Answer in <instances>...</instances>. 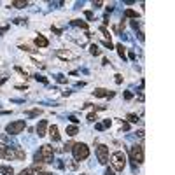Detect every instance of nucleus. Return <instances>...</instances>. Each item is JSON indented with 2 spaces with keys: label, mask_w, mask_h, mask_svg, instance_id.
<instances>
[{
  "label": "nucleus",
  "mask_w": 175,
  "mask_h": 175,
  "mask_svg": "<svg viewBox=\"0 0 175 175\" xmlns=\"http://www.w3.org/2000/svg\"><path fill=\"white\" fill-rule=\"evenodd\" d=\"M53 158H54V149L49 144H46L35 152V163H53Z\"/></svg>",
  "instance_id": "nucleus-1"
},
{
  "label": "nucleus",
  "mask_w": 175,
  "mask_h": 175,
  "mask_svg": "<svg viewBox=\"0 0 175 175\" xmlns=\"http://www.w3.org/2000/svg\"><path fill=\"white\" fill-rule=\"evenodd\" d=\"M110 168L114 172H123L126 166V154L123 151H116L114 154H110Z\"/></svg>",
  "instance_id": "nucleus-2"
},
{
  "label": "nucleus",
  "mask_w": 175,
  "mask_h": 175,
  "mask_svg": "<svg viewBox=\"0 0 175 175\" xmlns=\"http://www.w3.org/2000/svg\"><path fill=\"white\" fill-rule=\"evenodd\" d=\"M72 154H74V159H76V161H84V159H88V156H89V147H88L84 142H77V144L72 145Z\"/></svg>",
  "instance_id": "nucleus-3"
},
{
  "label": "nucleus",
  "mask_w": 175,
  "mask_h": 175,
  "mask_svg": "<svg viewBox=\"0 0 175 175\" xmlns=\"http://www.w3.org/2000/svg\"><path fill=\"white\" fill-rule=\"evenodd\" d=\"M130 158H131V163H135V165L144 163V145L142 144H133L130 147Z\"/></svg>",
  "instance_id": "nucleus-4"
},
{
  "label": "nucleus",
  "mask_w": 175,
  "mask_h": 175,
  "mask_svg": "<svg viewBox=\"0 0 175 175\" xmlns=\"http://www.w3.org/2000/svg\"><path fill=\"white\" fill-rule=\"evenodd\" d=\"M25 128H26V123H25V121H12V123H9V124L5 126V131H7L9 135H18Z\"/></svg>",
  "instance_id": "nucleus-5"
},
{
  "label": "nucleus",
  "mask_w": 175,
  "mask_h": 175,
  "mask_svg": "<svg viewBox=\"0 0 175 175\" xmlns=\"http://www.w3.org/2000/svg\"><path fill=\"white\" fill-rule=\"evenodd\" d=\"M97 158H98V163L100 165H107L109 163V147L100 144L97 147Z\"/></svg>",
  "instance_id": "nucleus-6"
},
{
  "label": "nucleus",
  "mask_w": 175,
  "mask_h": 175,
  "mask_svg": "<svg viewBox=\"0 0 175 175\" xmlns=\"http://www.w3.org/2000/svg\"><path fill=\"white\" fill-rule=\"evenodd\" d=\"M0 158H4V159H14V158H16L14 147L5 145V144H0Z\"/></svg>",
  "instance_id": "nucleus-7"
},
{
  "label": "nucleus",
  "mask_w": 175,
  "mask_h": 175,
  "mask_svg": "<svg viewBox=\"0 0 175 175\" xmlns=\"http://www.w3.org/2000/svg\"><path fill=\"white\" fill-rule=\"evenodd\" d=\"M56 56H58L60 60H76L77 58V54L76 53H72V51H65V49H58L56 51Z\"/></svg>",
  "instance_id": "nucleus-8"
},
{
  "label": "nucleus",
  "mask_w": 175,
  "mask_h": 175,
  "mask_svg": "<svg viewBox=\"0 0 175 175\" xmlns=\"http://www.w3.org/2000/svg\"><path fill=\"white\" fill-rule=\"evenodd\" d=\"M47 126H49V124H47V121H46V119H42L39 124H37V128H35V130H37V135H39V137H44V135H46Z\"/></svg>",
  "instance_id": "nucleus-9"
},
{
  "label": "nucleus",
  "mask_w": 175,
  "mask_h": 175,
  "mask_svg": "<svg viewBox=\"0 0 175 175\" xmlns=\"http://www.w3.org/2000/svg\"><path fill=\"white\" fill-rule=\"evenodd\" d=\"M33 42H35V46H37V47H47V46H49V40L46 39L44 35H37Z\"/></svg>",
  "instance_id": "nucleus-10"
},
{
  "label": "nucleus",
  "mask_w": 175,
  "mask_h": 175,
  "mask_svg": "<svg viewBox=\"0 0 175 175\" xmlns=\"http://www.w3.org/2000/svg\"><path fill=\"white\" fill-rule=\"evenodd\" d=\"M49 135H51V140H53V142H60V133H58V126H56V124L49 126Z\"/></svg>",
  "instance_id": "nucleus-11"
},
{
  "label": "nucleus",
  "mask_w": 175,
  "mask_h": 175,
  "mask_svg": "<svg viewBox=\"0 0 175 175\" xmlns=\"http://www.w3.org/2000/svg\"><path fill=\"white\" fill-rule=\"evenodd\" d=\"M70 25H72V26H79V28H82V30H88V23H86V21L72 20V21H70Z\"/></svg>",
  "instance_id": "nucleus-12"
},
{
  "label": "nucleus",
  "mask_w": 175,
  "mask_h": 175,
  "mask_svg": "<svg viewBox=\"0 0 175 175\" xmlns=\"http://www.w3.org/2000/svg\"><path fill=\"white\" fill-rule=\"evenodd\" d=\"M116 49H117V54H119V56L123 58V61H124V60H126V47H124L123 44H117Z\"/></svg>",
  "instance_id": "nucleus-13"
},
{
  "label": "nucleus",
  "mask_w": 175,
  "mask_h": 175,
  "mask_svg": "<svg viewBox=\"0 0 175 175\" xmlns=\"http://www.w3.org/2000/svg\"><path fill=\"white\" fill-rule=\"evenodd\" d=\"M126 18L137 20V18H138V12H137V11H133V9H126V11H124V20H126Z\"/></svg>",
  "instance_id": "nucleus-14"
},
{
  "label": "nucleus",
  "mask_w": 175,
  "mask_h": 175,
  "mask_svg": "<svg viewBox=\"0 0 175 175\" xmlns=\"http://www.w3.org/2000/svg\"><path fill=\"white\" fill-rule=\"evenodd\" d=\"M79 133V128L76 124H72V126H67V135L68 137H76Z\"/></svg>",
  "instance_id": "nucleus-15"
},
{
  "label": "nucleus",
  "mask_w": 175,
  "mask_h": 175,
  "mask_svg": "<svg viewBox=\"0 0 175 175\" xmlns=\"http://www.w3.org/2000/svg\"><path fill=\"white\" fill-rule=\"evenodd\" d=\"M93 95L98 97V98H103V97H107V95H109V91H107V89H103V88H97V89L93 91Z\"/></svg>",
  "instance_id": "nucleus-16"
},
{
  "label": "nucleus",
  "mask_w": 175,
  "mask_h": 175,
  "mask_svg": "<svg viewBox=\"0 0 175 175\" xmlns=\"http://www.w3.org/2000/svg\"><path fill=\"white\" fill-rule=\"evenodd\" d=\"M14 154H16V159H25V156H26V152L21 149V147H14Z\"/></svg>",
  "instance_id": "nucleus-17"
},
{
  "label": "nucleus",
  "mask_w": 175,
  "mask_h": 175,
  "mask_svg": "<svg viewBox=\"0 0 175 175\" xmlns=\"http://www.w3.org/2000/svg\"><path fill=\"white\" fill-rule=\"evenodd\" d=\"M11 5H12V7H16V9H25V7L28 5V2H23V0H14Z\"/></svg>",
  "instance_id": "nucleus-18"
},
{
  "label": "nucleus",
  "mask_w": 175,
  "mask_h": 175,
  "mask_svg": "<svg viewBox=\"0 0 175 175\" xmlns=\"http://www.w3.org/2000/svg\"><path fill=\"white\" fill-rule=\"evenodd\" d=\"M2 175H14V168L12 166H0Z\"/></svg>",
  "instance_id": "nucleus-19"
},
{
  "label": "nucleus",
  "mask_w": 175,
  "mask_h": 175,
  "mask_svg": "<svg viewBox=\"0 0 175 175\" xmlns=\"http://www.w3.org/2000/svg\"><path fill=\"white\" fill-rule=\"evenodd\" d=\"M89 53H91L93 56H98V54H102V49L98 47L97 44H91V47H89Z\"/></svg>",
  "instance_id": "nucleus-20"
},
{
  "label": "nucleus",
  "mask_w": 175,
  "mask_h": 175,
  "mask_svg": "<svg viewBox=\"0 0 175 175\" xmlns=\"http://www.w3.org/2000/svg\"><path fill=\"white\" fill-rule=\"evenodd\" d=\"M39 114H42V110H40V109H33V110H26V116H30V117L39 116Z\"/></svg>",
  "instance_id": "nucleus-21"
},
{
  "label": "nucleus",
  "mask_w": 175,
  "mask_h": 175,
  "mask_svg": "<svg viewBox=\"0 0 175 175\" xmlns=\"http://www.w3.org/2000/svg\"><path fill=\"white\" fill-rule=\"evenodd\" d=\"M100 32L103 33V37H105L107 40H110V33L107 32V28H105V26H100Z\"/></svg>",
  "instance_id": "nucleus-22"
},
{
  "label": "nucleus",
  "mask_w": 175,
  "mask_h": 175,
  "mask_svg": "<svg viewBox=\"0 0 175 175\" xmlns=\"http://www.w3.org/2000/svg\"><path fill=\"white\" fill-rule=\"evenodd\" d=\"M97 112H91V114H88V121H89V123H97Z\"/></svg>",
  "instance_id": "nucleus-23"
},
{
  "label": "nucleus",
  "mask_w": 175,
  "mask_h": 175,
  "mask_svg": "<svg viewBox=\"0 0 175 175\" xmlns=\"http://www.w3.org/2000/svg\"><path fill=\"white\" fill-rule=\"evenodd\" d=\"M128 121H130V123H137V121H138V116H137V114H128Z\"/></svg>",
  "instance_id": "nucleus-24"
},
{
  "label": "nucleus",
  "mask_w": 175,
  "mask_h": 175,
  "mask_svg": "<svg viewBox=\"0 0 175 175\" xmlns=\"http://www.w3.org/2000/svg\"><path fill=\"white\" fill-rule=\"evenodd\" d=\"M84 16H86V18H88L89 21L95 20V14H93V11H86V12H84Z\"/></svg>",
  "instance_id": "nucleus-25"
},
{
  "label": "nucleus",
  "mask_w": 175,
  "mask_h": 175,
  "mask_svg": "<svg viewBox=\"0 0 175 175\" xmlns=\"http://www.w3.org/2000/svg\"><path fill=\"white\" fill-rule=\"evenodd\" d=\"M67 165H68V168H70V170H77V163H76V159H74V161H70V163H67Z\"/></svg>",
  "instance_id": "nucleus-26"
},
{
  "label": "nucleus",
  "mask_w": 175,
  "mask_h": 175,
  "mask_svg": "<svg viewBox=\"0 0 175 175\" xmlns=\"http://www.w3.org/2000/svg\"><path fill=\"white\" fill-rule=\"evenodd\" d=\"M131 28H133V30H138V28H140V21L133 20L131 21Z\"/></svg>",
  "instance_id": "nucleus-27"
},
{
  "label": "nucleus",
  "mask_w": 175,
  "mask_h": 175,
  "mask_svg": "<svg viewBox=\"0 0 175 175\" xmlns=\"http://www.w3.org/2000/svg\"><path fill=\"white\" fill-rule=\"evenodd\" d=\"M56 81H58V82H61V84H65V82H67V77L60 74V76H56Z\"/></svg>",
  "instance_id": "nucleus-28"
},
{
  "label": "nucleus",
  "mask_w": 175,
  "mask_h": 175,
  "mask_svg": "<svg viewBox=\"0 0 175 175\" xmlns=\"http://www.w3.org/2000/svg\"><path fill=\"white\" fill-rule=\"evenodd\" d=\"M35 79H37V81H40V82H44V84H47V79L44 77V76H39V74H37V76H35Z\"/></svg>",
  "instance_id": "nucleus-29"
},
{
  "label": "nucleus",
  "mask_w": 175,
  "mask_h": 175,
  "mask_svg": "<svg viewBox=\"0 0 175 175\" xmlns=\"http://www.w3.org/2000/svg\"><path fill=\"white\" fill-rule=\"evenodd\" d=\"M95 128H97L98 131H103V130H105V126H103V123H97V124H95Z\"/></svg>",
  "instance_id": "nucleus-30"
},
{
  "label": "nucleus",
  "mask_w": 175,
  "mask_h": 175,
  "mask_svg": "<svg viewBox=\"0 0 175 175\" xmlns=\"http://www.w3.org/2000/svg\"><path fill=\"white\" fill-rule=\"evenodd\" d=\"M103 46H105V47H107V49H112V47H114V46H112V42H110V40H103Z\"/></svg>",
  "instance_id": "nucleus-31"
},
{
  "label": "nucleus",
  "mask_w": 175,
  "mask_h": 175,
  "mask_svg": "<svg viewBox=\"0 0 175 175\" xmlns=\"http://www.w3.org/2000/svg\"><path fill=\"white\" fill-rule=\"evenodd\" d=\"M128 130H130V124L128 123H123L121 124V131H128Z\"/></svg>",
  "instance_id": "nucleus-32"
},
{
  "label": "nucleus",
  "mask_w": 175,
  "mask_h": 175,
  "mask_svg": "<svg viewBox=\"0 0 175 175\" xmlns=\"http://www.w3.org/2000/svg\"><path fill=\"white\" fill-rule=\"evenodd\" d=\"M72 145H74V142H68V144L63 147V151H65V152H67V151H72Z\"/></svg>",
  "instance_id": "nucleus-33"
},
{
  "label": "nucleus",
  "mask_w": 175,
  "mask_h": 175,
  "mask_svg": "<svg viewBox=\"0 0 175 175\" xmlns=\"http://www.w3.org/2000/svg\"><path fill=\"white\" fill-rule=\"evenodd\" d=\"M131 98H133V93H131V91H126V93H124V100H131Z\"/></svg>",
  "instance_id": "nucleus-34"
},
{
  "label": "nucleus",
  "mask_w": 175,
  "mask_h": 175,
  "mask_svg": "<svg viewBox=\"0 0 175 175\" xmlns=\"http://www.w3.org/2000/svg\"><path fill=\"white\" fill-rule=\"evenodd\" d=\"M56 166H58L60 170H63V168H65V163H63L61 159H58V163H56Z\"/></svg>",
  "instance_id": "nucleus-35"
},
{
  "label": "nucleus",
  "mask_w": 175,
  "mask_h": 175,
  "mask_svg": "<svg viewBox=\"0 0 175 175\" xmlns=\"http://www.w3.org/2000/svg\"><path fill=\"white\" fill-rule=\"evenodd\" d=\"M110 124H112L110 119H105V121H103V126H105V128H110Z\"/></svg>",
  "instance_id": "nucleus-36"
},
{
  "label": "nucleus",
  "mask_w": 175,
  "mask_h": 175,
  "mask_svg": "<svg viewBox=\"0 0 175 175\" xmlns=\"http://www.w3.org/2000/svg\"><path fill=\"white\" fill-rule=\"evenodd\" d=\"M103 175H116V174H114V170H112V168H107V170L103 172Z\"/></svg>",
  "instance_id": "nucleus-37"
},
{
  "label": "nucleus",
  "mask_w": 175,
  "mask_h": 175,
  "mask_svg": "<svg viewBox=\"0 0 175 175\" xmlns=\"http://www.w3.org/2000/svg\"><path fill=\"white\" fill-rule=\"evenodd\" d=\"M114 81H116V84H121V82H123V76H119V74H117Z\"/></svg>",
  "instance_id": "nucleus-38"
},
{
  "label": "nucleus",
  "mask_w": 175,
  "mask_h": 175,
  "mask_svg": "<svg viewBox=\"0 0 175 175\" xmlns=\"http://www.w3.org/2000/svg\"><path fill=\"white\" fill-rule=\"evenodd\" d=\"M102 5H103V2H93V7H95V9H100Z\"/></svg>",
  "instance_id": "nucleus-39"
},
{
  "label": "nucleus",
  "mask_w": 175,
  "mask_h": 175,
  "mask_svg": "<svg viewBox=\"0 0 175 175\" xmlns=\"http://www.w3.org/2000/svg\"><path fill=\"white\" fill-rule=\"evenodd\" d=\"M68 119H70V121H72V123H74V124H76V126H77V123H79V119L76 116H70L68 117Z\"/></svg>",
  "instance_id": "nucleus-40"
},
{
  "label": "nucleus",
  "mask_w": 175,
  "mask_h": 175,
  "mask_svg": "<svg viewBox=\"0 0 175 175\" xmlns=\"http://www.w3.org/2000/svg\"><path fill=\"white\" fill-rule=\"evenodd\" d=\"M137 135L140 137V138H144V137H145V131H144V130H138V131H137Z\"/></svg>",
  "instance_id": "nucleus-41"
},
{
  "label": "nucleus",
  "mask_w": 175,
  "mask_h": 175,
  "mask_svg": "<svg viewBox=\"0 0 175 175\" xmlns=\"http://www.w3.org/2000/svg\"><path fill=\"white\" fill-rule=\"evenodd\" d=\"M138 39L142 40V42H144V39H145V37H144V32H142V30H138Z\"/></svg>",
  "instance_id": "nucleus-42"
},
{
  "label": "nucleus",
  "mask_w": 175,
  "mask_h": 175,
  "mask_svg": "<svg viewBox=\"0 0 175 175\" xmlns=\"http://www.w3.org/2000/svg\"><path fill=\"white\" fill-rule=\"evenodd\" d=\"M112 11H114V5H112V4H110V5H107V14H109V12H112Z\"/></svg>",
  "instance_id": "nucleus-43"
},
{
  "label": "nucleus",
  "mask_w": 175,
  "mask_h": 175,
  "mask_svg": "<svg viewBox=\"0 0 175 175\" xmlns=\"http://www.w3.org/2000/svg\"><path fill=\"white\" fill-rule=\"evenodd\" d=\"M130 60H137V54H135V51H130Z\"/></svg>",
  "instance_id": "nucleus-44"
},
{
  "label": "nucleus",
  "mask_w": 175,
  "mask_h": 175,
  "mask_svg": "<svg viewBox=\"0 0 175 175\" xmlns=\"http://www.w3.org/2000/svg\"><path fill=\"white\" fill-rule=\"evenodd\" d=\"M103 23H105V25H109V23H110V21H109V14H105V16H103Z\"/></svg>",
  "instance_id": "nucleus-45"
},
{
  "label": "nucleus",
  "mask_w": 175,
  "mask_h": 175,
  "mask_svg": "<svg viewBox=\"0 0 175 175\" xmlns=\"http://www.w3.org/2000/svg\"><path fill=\"white\" fill-rule=\"evenodd\" d=\"M14 23H16V25H21V23H25V20H23V18H18V20H14Z\"/></svg>",
  "instance_id": "nucleus-46"
},
{
  "label": "nucleus",
  "mask_w": 175,
  "mask_h": 175,
  "mask_svg": "<svg viewBox=\"0 0 175 175\" xmlns=\"http://www.w3.org/2000/svg\"><path fill=\"white\" fill-rule=\"evenodd\" d=\"M21 49H23V51H33V49H32V47H28V46H21Z\"/></svg>",
  "instance_id": "nucleus-47"
},
{
  "label": "nucleus",
  "mask_w": 175,
  "mask_h": 175,
  "mask_svg": "<svg viewBox=\"0 0 175 175\" xmlns=\"http://www.w3.org/2000/svg\"><path fill=\"white\" fill-rule=\"evenodd\" d=\"M70 93H72V91H70V89H67V91H63L61 95H63V97H70Z\"/></svg>",
  "instance_id": "nucleus-48"
},
{
  "label": "nucleus",
  "mask_w": 175,
  "mask_h": 175,
  "mask_svg": "<svg viewBox=\"0 0 175 175\" xmlns=\"http://www.w3.org/2000/svg\"><path fill=\"white\" fill-rule=\"evenodd\" d=\"M39 175H53V174H47V172H39Z\"/></svg>",
  "instance_id": "nucleus-49"
},
{
  "label": "nucleus",
  "mask_w": 175,
  "mask_h": 175,
  "mask_svg": "<svg viewBox=\"0 0 175 175\" xmlns=\"http://www.w3.org/2000/svg\"><path fill=\"white\" fill-rule=\"evenodd\" d=\"M81 175H86V174H81Z\"/></svg>",
  "instance_id": "nucleus-50"
}]
</instances>
